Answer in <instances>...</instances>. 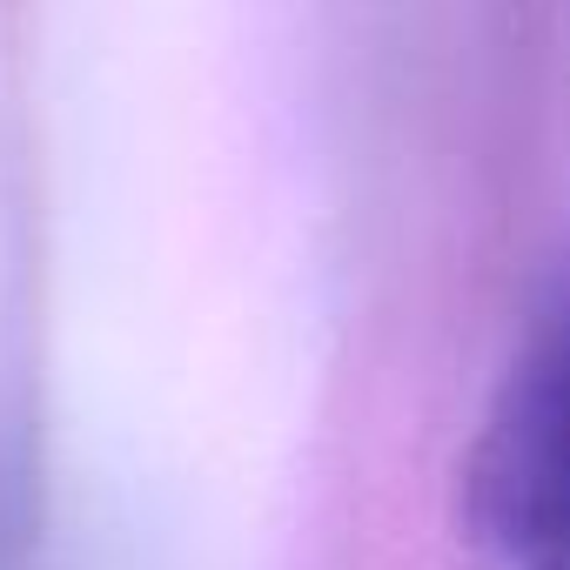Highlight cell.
Masks as SVG:
<instances>
[{
	"label": "cell",
	"instance_id": "obj_1",
	"mask_svg": "<svg viewBox=\"0 0 570 570\" xmlns=\"http://www.w3.org/2000/svg\"><path fill=\"white\" fill-rule=\"evenodd\" d=\"M470 517L497 570H570V309L537 330L490 403Z\"/></svg>",
	"mask_w": 570,
	"mask_h": 570
}]
</instances>
